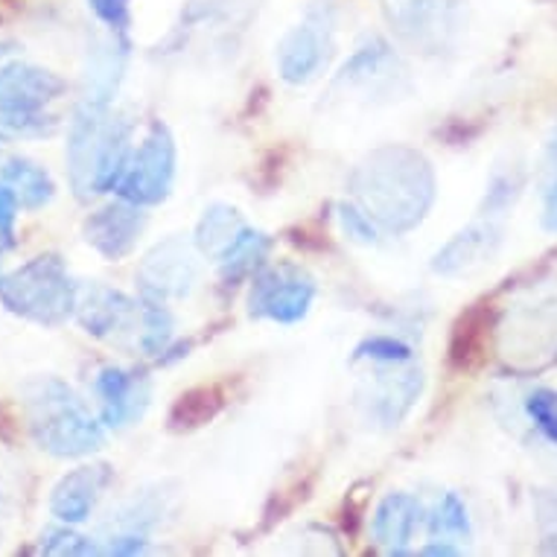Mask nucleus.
I'll return each mask as SVG.
<instances>
[{
	"mask_svg": "<svg viewBox=\"0 0 557 557\" xmlns=\"http://www.w3.org/2000/svg\"><path fill=\"white\" fill-rule=\"evenodd\" d=\"M357 199L368 216L392 231H409L426 216L435 199L430 161L406 147H385L368 156L354 173Z\"/></svg>",
	"mask_w": 557,
	"mask_h": 557,
	"instance_id": "obj_1",
	"label": "nucleus"
},
{
	"mask_svg": "<svg viewBox=\"0 0 557 557\" xmlns=\"http://www.w3.org/2000/svg\"><path fill=\"white\" fill-rule=\"evenodd\" d=\"M132 117L111 106L79 102L67 126V178L76 199L88 201L94 196L117 187L120 173L132 152Z\"/></svg>",
	"mask_w": 557,
	"mask_h": 557,
	"instance_id": "obj_2",
	"label": "nucleus"
},
{
	"mask_svg": "<svg viewBox=\"0 0 557 557\" xmlns=\"http://www.w3.org/2000/svg\"><path fill=\"white\" fill-rule=\"evenodd\" d=\"M29 438L53 458L94 456L106 444V426L59 376H36L21 394Z\"/></svg>",
	"mask_w": 557,
	"mask_h": 557,
	"instance_id": "obj_3",
	"label": "nucleus"
},
{
	"mask_svg": "<svg viewBox=\"0 0 557 557\" xmlns=\"http://www.w3.org/2000/svg\"><path fill=\"white\" fill-rule=\"evenodd\" d=\"M79 284L59 255H38L18 269L0 274L3 310L38 327H62L74 319Z\"/></svg>",
	"mask_w": 557,
	"mask_h": 557,
	"instance_id": "obj_4",
	"label": "nucleus"
},
{
	"mask_svg": "<svg viewBox=\"0 0 557 557\" xmlns=\"http://www.w3.org/2000/svg\"><path fill=\"white\" fill-rule=\"evenodd\" d=\"M385 18L414 53H456L467 33V0H385Z\"/></svg>",
	"mask_w": 557,
	"mask_h": 557,
	"instance_id": "obj_5",
	"label": "nucleus"
},
{
	"mask_svg": "<svg viewBox=\"0 0 557 557\" xmlns=\"http://www.w3.org/2000/svg\"><path fill=\"white\" fill-rule=\"evenodd\" d=\"M336 53V7L330 0H315L304 18L286 29L274 47V67L286 85L315 83L330 67Z\"/></svg>",
	"mask_w": 557,
	"mask_h": 557,
	"instance_id": "obj_6",
	"label": "nucleus"
},
{
	"mask_svg": "<svg viewBox=\"0 0 557 557\" xmlns=\"http://www.w3.org/2000/svg\"><path fill=\"white\" fill-rule=\"evenodd\" d=\"M178 173V149L175 137L166 123L156 120L147 128L144 140L137 144L126 158V166L120 173V182L114 187L120 199L135 201L140 208H152L170 199Z\"/></svg>",
	"mask_w": 557,
	"mask_h": 557,
	"instance_id": "obj_7",
	"label": "nucleus"
},
{
	"mask_svg": "<svg viewBox=\"0 0 557 557\" xmlns=\"http://www.w3.org/2000/svg\"><path fill=\"white\" fill-rule=\"evenodd\" d=\"M319 286L298 265L281 263L260 269L248 293V315L274 324H298L310 315Z\"/></svg>",
	"mask_w": 557,
	"mask_h": 557,
	"instance_id": "obj_8",
	"label": "nucleus"
},
{
	"mask_svg": "<svg viewBox=\"0 0 557 557\" xmlns=\"http://www.w3.org/2000/svg\"><path fill=\"white\" fill-rule=\"evenodd\" d=\"M423 392V371L409 362L374 366V371L359 383L357 406L371 426L397 430L406 414L414 409Z\"/></svg>",
	"mask_w": 557,
	"mask_h": 557,
	"instance_id": "obj_9",
	"label": "nucleus"
},
{
	"mask_svg": "<svg viewBox=\"0 0 557 557\" xmlns=\"http://www.w3.org/2000/svg\"><path fill=\"white\" fill-rule=\"evenodd\" d=\"M199 257L196 246L173 234L149 248L140 265H137V286L144 301H182L199 284Z\"/></svg>",
	"mask_w": 557,
	"mask_h": 557,
	"instance_id": "obj_10",
	"label": "nucleus"
},
{
	"mask_svg": "<svg viewBox=\"0 0 557 557\" xmlns=\"http://www.w3.org/2000/svg\"><path fill=\"white\" fill-rule=\"evenodd\" d=\"M333 88L345 97L392 102L397 100L403 88H409V76H406V64L400 62V55L394 53V47L374 38V41L357 47L354 55L342 64Z\"/></svg>",
	"mask_w": 557,
	"mask_h": 557,
	"instance_id": "obj_11",
	"label": "nucleus"
},
{
	"mask_svg": "<svg viewBox=\"0 0 557 557\" xmlns=\"http://www.w3.org/2000/svg\"><path fill=\"white\" fill-rule=\"evenodd\" d=\"M74 319L88 336L100 342H117L123 336H132L140 330L144 319V304L128 298L120 289L102 284H79V298H76Z\"/></svg>",
	"mask_w": 557,
	"mask_h": 557,
	"instance_id": "obj_12",
	"label": "nucleus"
},
{
	"mask_svg": "<svg viewBox=\"0 0 557 557\" xmlns=\"http://www.w3.org/2000/svg\"><path fill=\"white\" fill-rule=\"evenodd\" d=\"M147 231V213L135 201L120 199L88 213L83 222L85 243L109 263H120L137 248Z\"/></svg>",
	"mask_w": 557,
	"mask_h": 557,
	"instance_id": "obj_13",
	"label": "nucleus"
},
{
	"mask_svg": "<svg viewBox=\"0 0 557 557\" xmlns=\"http://www.w3.org/2000/svg\"><path fill=\"white\" fill-rule=\"evenodd\" d=\"M505 243V225L496 216H484L470 222L465 231L444 243L432 257V272L441 277H467L491 263Z\"/></svg>",
	"mask_w": 557,
	"mask_h": 557,
	"instance_id": "obj_14",
	"label": "nucleus"
},
{
	"mask_svg": "<svg viewBox=\"0 0 557 557\" xmlns=\"http://www.w3.org/2000/svg\"><path fill=\"white\" fill-rule=\"evenodd\" d=\"M94 394L100 400V421L106 430H126L149 409V380L128 368L109 366L94 376Z\"/></svg>",
	"mask_w": 557,
	"mask_h": 557,
	"instance_id": "obj_15",
	"label": "nucleus"
},
{
	"mask_svg": "<svg viewBox=\"0 0 557 557\" xmlns=\"http://www.w3.org/2000/svg\"><path fill=\"white\" fill-rule=\"evenodd\" d=\"M67 83L47 67L21 62L18 55H10L0 62V109L7 111H47L62 94Z\"/></svg>",
	"mask_w": 557,
	"mask_h": 557,
	"instance_id": "obj_16",
	"label": "nucleus"
},
{
	"mask_svg": "<svg viewBox=\"0 0 557 557\" xmlns=\"http://www.w3.org/2000/svg\"><path fill=\"white\" fill-rule=\"evenodd\" d=\"M111 479H114V470L106 461H91V465L67 470L50 491V513L67 525H83L97 511Z\"/></svg>",
	"mask_w": 557,
	"mask_h": 557,
	"instance_id": "obj_17",
	"label": "nucleus"
},
{
	"mask_svg": "<svg viewBox=\"0 0 557 557\" xmlns=\"http://www.w3.org/2000/svg\"><path fill=\"white\" fill-rule=\"evenodd\" d=\"M128 45L126 36L111 33L106 41L88 50V64L83 74V97L79 102H94V106H111L117 94L123 74H126Z\"/></svg>",
	"mask_w": 557,
	"mask_h": 557,
	"instance_id": "obj_18",
	"label": "nucleus"
},
{
	"mask_svg": "<svg viewBox=\"0 0 557 557\" xmlns=\"http://www.w3.org/2000/svg\"><path fill=\"white\" fill-rule=\"evenodd\" d=\"M423 505L411 494H388L376 505L371 517V537L376 546H383L388 555H400L403 546H409L414 531L421 529Z\"/></svg>",
	"mask_w": 557,
	"mask_h": 557,
	"instance_id": "obj_19",
	"label": "nucleus"
},
{
	"mask_svg": "<svg viewBox=\"0 0 557 557\" xmlns=\"http://www.w3.org/2000/svg\"><path fill=\"white\" fill-rule=\"evenodd\" d=\"M0 184H7L24 211H41L55 199L53 175L24 156L0 158Z\"/></svg>",
	"mask_w": 557,
	"mask_h": 557,
	"instance_id": "obj_20",
	"label": "nucleus"
},
{
	"mask_svg": "<svg viewBox=\"0 0 557 557\" xmlns=\"http://www.w3.org/2000/svg\"><path fill=\"white\" fill-rule=\"evenodd\" d=\"M248 228V222L243 220V213L234 208V205H225V201H213L201 211L199 222H196V231H193V246L201 257L208 260H220L234 239Z\"/></svg>",
	"mask_w": 557,
	"mask_h": 557,
	"instance_id": "obj_21",
	"label": "nucleus"
},
{
	"mask_svg": "<svg viewBox=\"0 0 557 557\" xmlns=\"http://www.w3.org/2000/svg\"><path fill=\"white\" fill-rule=\"evenodd\" d=\"M269 251H272V237L248 225V228L231 243L228 251L216 260V263H220L222 281H239V277L255 274L257 269H263Z\"/></svg>",
	"mask_w": 557,
	"mask_h": 557,
	"instance_id": "obj_22",
	"label": "nucleus"
},
{
	"mask_svg": "<svg viewBox=\"0 0 557 557\" xmlns=\"http://www.w3.org/2000/svg\"><path fill=\"white\" fill-rule=\"evenodd\" d=\"M426 525H430L432 540H444V543H465V540L473 537V522H470L465 499L458 494L441 496V503L430 513Z\"/></svg>",
	"mask_w": 557,
	"mask_h": 557,
	"instance_id": "obj_23",
	"label": "nucleus"
},
{
	"mask_svg": "<svg viewBox=\"0 0 557 557\" xmlns=\"http://www.w3.org/2000/svg\"><path fill=\"white\" fill-rule=\"evenodd\" d=\"M522 187H525V175L517 166H511V170H496L494 178L487 182V193H484L482 211L479 213L505 220V213L511 211L517 199L522 196Z\"/></svg>",
	"mask_w": 557,
	"mask_h": 557,
	"instance_id": "obj_24",
	"label": "nucleus"
},
{
	"mask_svg": "<svg viewBox=\"0 0 557 557\" xmlns=\"http://www.w3.org/2000/svg\"><path fill=\"white\" fill-rule=\"evenodd\" d=\"M59 128V117L50 111H7L0 109V144L24 140V137H50Z\"/></svg>",
	"mask_w": 557,
	"mask_h": 557,
	"instance_id": "obj_25",
	"label": "nucleus"
},
{
	"mask_svg": "<svg viewBox=\"0 0 557 557\" xmlns=\"http://www.w3.org/2000/svg\"><path fill=\"white\" fill-rule=\"evenodd\" d=\"M222 406V397L216 388H193V392L182 394L178 403H175L173 414H170V421L175 426H201V423H208L220 411Z\"/></svg>",
	"mask_w": 557,
	"mask_h": 557,
	"instance_id": "obj_26",
	"label": "nucleus"
},
{
	"mask_svg": "<svg viewBox=\"0 0 557 557\" xmlns=\"http://www.w3.org/2000/svg\"><path fill=\"white\" fill-rule=\"evenodd\" d=\"M38 555H53V557H64V555H102L100 543H94L91 537H85L79 531H74V525H53V529H47L38 540Z\"/></svg>",
	"mask_w": 557,
	"mask_h": 557,
	"instance_id": "obj_27",
	"label": "nucleus"
},
{
	"mask_svg": "<svg viewBox=\"0 0 557 557\" xmlns=\"http://www.w3.org/2000/svg\"><path fill=\"white\" fill-rule=\"evenodd\" d=\"M411 359H414L411 347L394 336H368L354 347V362L392 366V362H411Z\"/></svg>",
	"mask_w": 557,
	"mask_h": 557,
	"instance_id": "obj_28",
	"label": "nucleus"
},
{
	"mask_svg": "<svg viewBox=\"0 0 557 557\" xmlns=\"http://www.w3.org/2000/svg\"><path fill=\"white\" fill-rule=\"evenodd\" d=\"M525 414L534 430L557 449V392L555 388H534L525 397Z\"/></svg>",
	"mask_w": 557,
	"mask_h": 557,
	"instance_id": "obj_29",
	"label": "nucleus"
},
{
	"mask_svg": "<svg viewBox=\"0 0 557 557\" xmlns=\"http://www.w3.org/2000/svg\"><path fill=\"white\" fill-rule=\"evenodd\" d=\"M338 225L345 231L347 237L359 243V246H374L376 243V225L374 220L368 216V211L350 205V201H342L338 205Z\"/></svg>",
	"mask_w": 557,
	"mask_h": 557,
	"instance_id": "obj_30",
	"label": "nucleus"
},
{
	"mask_svg": "<svg viewBox=\"0 0 557 557\" xmlns=\"http://www.w3.org/2000/svg\"><path fill=\"white\" fill-rule=\"evenodd\" d=\"M94 18L100 21L109 33L126 36L128 24H132V0H85Z\"/></svg>",
	"mask_w": 557,
	"mask_h": 557,
	"instance_id": "obj_31",
	"label": "nucleus"
},
{
	"mask_svg": "<svg viewBox=\"0 0 557 557\" xmlns=\"http://www.w3.org/2000/svg\"><path fill=\"white\" fill-rule=\"evenodd\" d=\"M534 513H537L540 543L546 552L557 555V494L537 491L534 494Z\"/></svg>",
	"mask_w": 557,
	"mask_h": 557,
	"instance_id": "obj_32",
	"label": "nucleus"
},
{
	"mask_svg": "<svg viewBox=\"0 0 557 557\" xmlns=\"http://www.w3.org/2000/svg\"><path fill=\"white\" fill-rule=\"evenodd\" d=\"M18 213L21 205L15 193L7 184H0V255L12 251L18 243Z\"/></svg>",
	"mask_w": 557,
	"mask_h": 557,
	"instance_id": "obj_33",
	"label": "nucleus"
},
{
	"mask_svg": "<svg viewBox=\"0 0 557 557\" xmlns=\"http://www.w3.org/2000/svg\"><path fill=\"white\" fill-rule=\"evenodd\" d=\"M543 228L557 234V178L543 196Z\"/></svg>",
	"mask_w": 557,
	"mask_h": 557,
	"instance_id": "obj_34",
	"label": "nucleus"
},
{
	"mask_svg": "<svg viewBox=\"0 0 557 557\" xmlns=\"http://www.w3.org/2000/svg\"><path fill=\"white\" fill-rule=\"evenodd\" d=\"M555 147H557V144H555Z\"/></svg>",
	"mask_w": 557,
	"mask_h": 557,
	"instance_id": "obj_35",
	"label": "nucleus"
}]
</instances>
